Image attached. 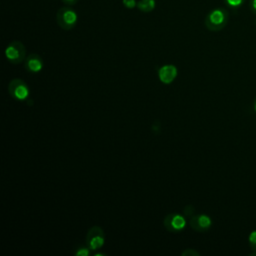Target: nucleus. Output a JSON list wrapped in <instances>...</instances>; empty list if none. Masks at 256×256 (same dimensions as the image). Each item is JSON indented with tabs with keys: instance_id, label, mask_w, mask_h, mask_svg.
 Returning a JSON list of instances; mask_svg holds the SVG:
<instances>
[{
	"instance_id": "6ab92c4d",
	"label": "nucleus",
	"mask_w": 256,
	"mask_h": 256,
	"mask_svg": "<svg viewBox=\"0 0 256 256\" xmlns=\"http://www.w3.org/2000/svg\"><path fill=\"white\" fill-rule=\"evenodd\" d=\"M250 255H256V251H254V252H252Z\"/></svg>"
},
{
	"instance_id": "6e6552de",
	"label": "nucleus",
	"mask_w": 256,
	"mask_h": 256,
	"mask_svg": "<svg viewBox=\"0 0 256 256\" xmlns=\"http://www.w3.org/2000/svg\"><path fill=\"white\" fill-rule=\"evenodd\" d=\"M178 70L176 66L172 64H166L159 68L158 78L163 84H171L177 77Z\"/></svg>"
},
{
	"instance_id": "dca6fc26",
	"label": "nucleus",
	"mask_w": 256,
	"mask_h": 256,
	"mask_svg": "<svg viewBox=\"0 0 256 256\" xmlns=\"http://www.w3.org/2000/svg\"><path fill=\"white\" fill-rule=\"evenodd\" d=\"M249 8L251 10V12L256 15V0H250L249 2Z\"/></svg>"
},
{
	"instance_id": "4468645a",
	"label": "nucleus",
	"mask_w": 256,
	"mask_h": 256,
	"mask_svg": "<svg viewBox=\"0 0 256 256\" xmlns=\"http://www.w3.org/2000/svg\"><path fill=\"white\" fill-rule=\"evenodd\" d=\"M137 0H122V4L127 9H133L137 7Z\"/></svg>"
},
{
	"instance_id": "20e7f679",
	"label": "nucleus",
	"mask_w": 256,
	"mask_h": 256,
	"mask_svg": "<svg viewBox=\"0 0 256 256\" xmlns=\"http://www.w3.org/2000/svg\"><path fill=\"white\" fill-rule=\"evenodd\" d=\"M8 92L13 99L18 101H24L30 95L28 85L20 78H14L9 82Z\"/></svg>"
},
{
	"instance_id": "a211bd4d",
	"label": "nucleus",
	"mask_w": 256,
	"mask_h": 256,
	"mask_svg": "<svg viewBox=\"0 0 256 256\" xmlns=\"http://www.w3.org/2000/svg\"><path fill=\"white\" fill-rule=\"evenodd\" d=\"M253 109L256 112V97L254 98V101H253Z\"/></svg>"
},
{
	"instance_id": "7ed1b4c3",
	"label": "nucleus",
	"mask_w": 256,
	"mask_h": 256,
	"mask_svg": "<svg viewBox=\"0 0 256 256\" xmlns=\"http://www.w3.org/2000/svg\"><path fill=\"white\" fill-rule=\"evenodd\" d=\"M6 59L14 65L20 64L26 59V48L24 44L19 40H14L10 42L5 48Z\"/></svg>"
},
{
	"instance_id": "1a4fd4ad",
	"label": "nucleus",
	"mask_w": 256,
	"mask_h": 256,
	"mask_svg": "<svg viewBox=\"0 0 256 256\" xmlns=\"http://www.w3.org/2000/svg\"><path fill=\"white\" fill-rule=\"evenodd\" d=\"M43 59L37 53L29 54L24 60V68L30 73H38L43 69Z\"/></svg>"
},
{
	"instance_id": "2eb2a0df",
	"label": "nucleus",
	"mask_w": 256,
	"mask_h": 256,
	"mask_svg": "<svg viewBox=\"0 0 256 256\" xmlns=\"http://www.w3.org/2000/svg\"><path fill=\"white\" fill-rule=\"evenodd\" d=\"M182 256H199L200 253L198 251H196L195 249H192V248H187L186 250H184L182 253H181Z\"/></svg>"
},
{
	"instance_id": "f257e3e1",
	"label": "nucleus",
	"mask_w": 256,
	"mask_h": 256,
	"mask_svg": "<svg viewBox=\"0 0 256 256\" xmlns=\"http://www.w3.org/2000/svg\"><path fill=\"white\" fill-rule=\"evenodd\" d=\"M229 21V13L227 9L223 7H218L212 9L206 15L204 19L205 27L212 32H217L226 27Z\"/></svg>"
},
{
	"instance_id": "423d86ee",
	"label": "nucleus",
	"mask_w": 256,
	"mask_h": 256,
	"mask_svg": "<svg viewBox=\"0 0 256 256\" xmlns=\"http://www.w3.org/2000/svg\"><path fill=\"white\" fill-rule=\"evenodd\" d=\"M164 227L171 233L181 232L186 226V220L184 216L178 213H170L165 216L163 220Z\"/></svg>"
},
{
	"instance_id": "f8f14e48",
	"label": "nucleus",
	"mask_w": 256,
	"mask_h": 256,
	"mask_svg": "<svg viewBox=\"0 0 256 256\" xmlns=\"http://www.w3.org/2000/svg\"><path fill=\"white\" fill-rule=\"evenodd\" d=\"M248 243L253 251H256V230H253L248 237Z\"/></svg>"
},
{
	"instance_id": "ddd939ff",
	"label": "nucleus",
	"mask_w": 256,
	"mask_h": 256,
	"mask_svg": "<svg viewBox=\"0 0 256 256\" xmlns=\"http://www.w3.org/2000/svg\"><path fill=\"white\" fill-rule=\"evenodd\" d=\"M90 248L88 246H85V247H80L76 250L75 252V255L76 256H88L90 254Z\"/></svg>"
},
{
	"instance_id": "f3484780",
	"label": "nucleus",
	"mask_w": 256,
	"mask_h": 256,
	"mask_svg": "<svg viewBox=\"0 0 256 256\" xmlns=\"http://www.w3.org/2000/svg\"><path fill=\"white\" fill-rule=\"evenodd\" d=\"M65 5H67V6H73V5H75L79 0H61Z\"/></svg>"
},
{
	"instance_id": "9b49d317",
	"label": "nucleus",
	"mask_w": 256,
	"mask_h": 256,
	"mask_svg": "<svg viewBox=\"0 0 256 256\" xmlns=\"http://www.w3.org/2000/svg\"><path fill=\"white\" fill-rule=\"evenodd\" d=\"M223 1L225 5L233 11H237L239 8L242 7V5L245 2V0H223Z\"/></svg>"
},
{
	"instance_id": "9d476101",
	"label": "nucleus",
	"mask_w": 256,
	"mask_h": 256,
	"mask_svg": "<svg viewBox=\"0 0 256 256\" xmlns=\"http://www.w3.org/2000/svg\"><path fill=\"white\" fill-rule=\"evenodd\" d=\"M156 7L155 0H138L137 9L143 13L152 12Z\"/></svg>"
},
{
	"instance_id": "f03ea898",
	"label": "nucleus",
	"mask_w": 256,
	"mask_h": 256,
	"mask_svg": "<svg viewBox=\"0 0 256 256\" xmlns=\"http://www.w3.org/2000/svg\"><path fill=\"white\" fill-rule=\"evenodd\" d=\"M56 22L63 30H72L78 22V14L71 6H63L56 13Z\"/></svg>"
},
{
	"instance_id": "0eeeda50",
	"label": "nucleus",
	"mask_w": 256,
	"mask_h": 256,
	"mask_svg": "<svg viewBox=\"0 0 256 256\" xmlns=\"http://www.w3.org/2000/svg\"><path fill=\"white\" fill-rule=\"evenodd\" d=\"M212 219L207 214H193L189 217L190 227L196 232H207L212 226Z\"/></svg>"
},
{
	"instance_id": "39448f33",
	"label": "nucleus",
	"mask_w": 256,
	"mask_h": 256,
	"mask_svg": "<svg viewBox=\"0 0 256 256\" xmlns=\"http://www.w3.org/2000/svg\"><path fill=\"white\" fill-rule=\"evenodd\" d=\"M86 246L91 250H98L105 244V233L100 226H92L86 233Z\"/></svg>"
}]
</instances>
